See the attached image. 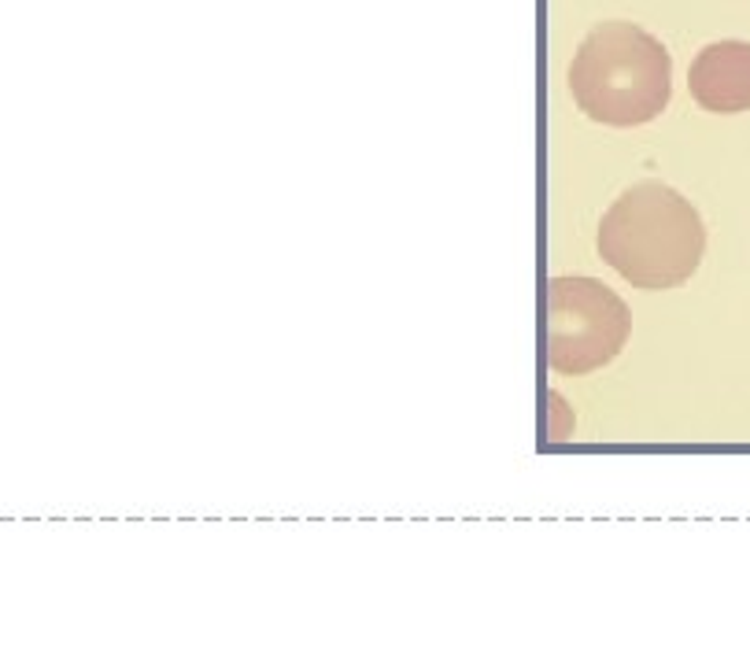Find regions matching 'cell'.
Returning <instances> with one entry per match:
<instances>
[{
  "mask_svg": "<svg viewBox=\"0 0 750 665\" xmlns=\"http://www.w3.org/2000/svg\"><path fill=\"white\" fill-rule=\"evenodd\" d=\"M633 332L628 304L595 277H555L547 285V362L555 374L599 370Z\"/></svg>",
  "mask_w": 750,
  "mask_h": 665,
  "instance_id": "3957f363",
  "label": "cell"
},
{
  "mask_svg": "<svg viewBox=\"0 0 750 665\" xmlns=\"http://www.w3.org/2000/svg\"><path fill=\"white\" fill-rule=\"evenodd\" d=\"M688 89L695 104L713 115L750 111V41H717L691 60Z\"/></svg>",
  "mask_w": 750,
  "mask_h": 665,
  "instance_id": "277c9868",
  "label": "cell"
},
{
  "mask_svg": "<svg viewBox=\"0 0 750 665\" xmlns=\"http://www.w3.org/2000/svg\"><path fill=\"white\" fill-rule=\"evenodd\" d=\"M706 226L688 196L661 182H639L599 222L603 263L644 293L677 288L699 270Z\"/></svg>",
  "mask_w": 750,
  "mask_h": 665,
  "instance_id": "6da1fadb",
  "label": "cell"
},
{
  "mask_svg": "<svg viewBox=\"0 0 750 665\" xmlns=\"http://www.w3.org/2000/svg\"><path fill=\"white\" fill-rule=\"evenodd\" d=\"M569 93L592 122L644 126L669 104L672 60L636 22H603L573 55Z\"/></svg>",
  "mask_w": 750,
  "mask_h": 665,
  "instance_id": "7a4b0ae2",
  "label": "cell"
}]
</instances>
